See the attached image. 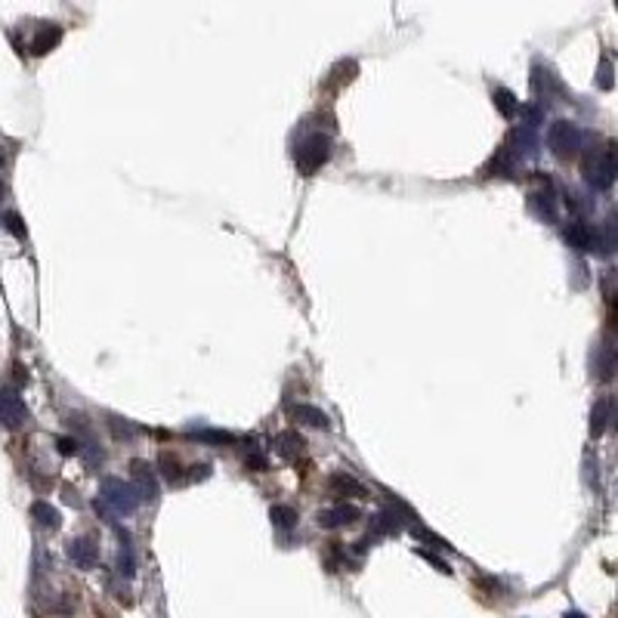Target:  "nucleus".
Masks as SVG:
<instances>
[{
  "instance_id": "f257e3e1",
  "label": "nucleus",
  "mask_w": 618,
  "mask_h": 618,
  "mask_svg": "<svg viewBox=\"0 0 618 618\" xmlns=\"http://www.w3.org/2000/svg\"><path fill=\"white\" fill-rule=\"evenodd\" d=\"M328 158H331V139L322 136V133H312V136H307L300 146H297L294 152V161L297 167H300V174H316L322 164H328Z\"/></svg>"
},
{
  "instance_id": "f03ea898",
  "label": "nucleus",
  "mask_w": 618,
  "mask_h": 618,
  "mask_svg": "<svg viewBox=\"0 0 618 618\" xmlns=\"http://www.w3.org/2000/svg\"><path fill=\"white\" fill-rule=\"evenodd\" d=\"M584 179L588 186L593 189H609L615 183V155H612V146H603V148H593L584 161Z\"/></svg>"
},
{
  "instance_id": "7ed1b4c3",
  "label": "nucleus",
  "mask_w": 618,
  "mask_h": 618,
  "mask_svg": "<svg viewBox=\"0 0 618 618\" xmlns=\"http://www.w3.org/2000/svg\"><path fill=\"white\" fill-rule=\"evenodd\" d=\"M547 146H551V152L557 155V158H572V155H578V148H581V130H578L575 121H553L551 127H547Z\"/></svg>"
},
{
  "instance_id": "20e7f679",
  "label": "nucleus",
  "mask_w": 618,
  "mask_h": 618,
  "mask_svg": "<svg viewBox=\"0 0 618 618\" xmlns=\"http://www.w3.org/2000/svg\"><path fill=\"white\" fill-rule=\"evenodd\" d=\"M103 507H112L115 513H133L139 507V495L130 482L124 479H105L103 482V498H99Z\"/></svg>"
},
{
  "instance_id": "39448f33",
  "label": "nucleus",
  "mask_w": 618,
  "mask_h": 618,
  "mask_svg": "<svg viewBox=\"0 0 618 618\" xmlns=\"http://www.w3.org/2000/svg\"><path fill=\"white\" fill-rule=\"evenodd\" d=\"M0 424L6 430H19L28 424V408L19 393L13 390H0Z\"/></svg>"
},
{
  "instance_id": "423d86ee",
  "label": "nucleus",
  "mask_w": 618,
  "mask_h": 618,
  "mask_svg": "<svg viewBox=\"0 0 618 618\" xmlns=\"http://www.w3.org/2000/svg\"><path fill=\"white\" fill-rule=\"evenodd\" d=\"M130 473H133L130 486L136 489L139 501H155V498H158V479H155V467L148 464V461H133Z\"/></svg>"
},
{
  "instance_id": "0eeeda50",
  "label": "nucleus",
  "mask_w": 618,
  "mask_h": 618,
  "mask_svg": "<svg viewBox=\"0 0 618 618\" xmlns=\"http://www.w3.org/2000/svg\"><path fill=\"white\" fill-rule=\"evenodd\" d=\"M65 553L77 569H96V562H99V547L93 544V538H72Z\"/></svg>"
},
{
  "instance_id": "6e6552de",
  "label": "nucleus",
  "mask_w": 618,
  "mask_h": 618,
  "mask_svg": "<svg viewBox=\"0 0 618 618\" xmlns=\"http://www.w3.org/2000/svg\"><path fill=\"white\" fill-rule=\"evenodd\" d=\"M562 238H566V245L575 247V250H593V247H600V236L591 229L588 223H581V220L569 223L566 232H562ZM600 250H603V247H600Z\"/></svg>"
},
{
  "instance_id": "1a4fd4ad",
  "label": "nucleus",
  "mask_w": 618,
  "mask_h": 618,
  "mask_svg": "<svg viewBox=\"0 0 618 618\" xmlns=\"http://www.w3.org/2000/svg\"><path fill=\"white\" fill-rule=\"evenodd\" d=\"M359 516H362V510L353 504H337L331 507V510H318V526L322 529H337V526H349V522H356Z\"/></svg>"
},
{
  "instance_id": "9d476101",
  "label": "nucleus",
  "mask_w": 618,
  "mask_h": 618,
  "mask_svg": "<svg viewBox=\"0 0 618 618\" xmlns=\"http://www.w3.org/2000/svg\"><path fill=\"white\" fill-rule=\"evenodd\" d=\"M272 449H276L278 458L285 461H297L303 458V451H307V439H303L297 430H285V433L276 436V442H272Z\"/></svg>"
},
{
  "instance_id": "9b49d317",
  "label": "nucleus",
  "mask_w": 618,
  "mask_h": 618,
  "mask_svg": "<svg viewBox=\"0 0 618 618\" xmlns=\"http://www.w3.org/2000/svg\"><path fill=\"white\" fill-rule=\"evenodd\" d=\"M328 491H331L334 498H362L365 486L359 479H353L349 473H334L331 479H328Z\"/></svg>"
},
{
  "instance_id": "f8f14e48",
  "label": "nucleus",
  "mask_w": 618,
  "mask_h": 618,
  "mask_svg": "<svg viewBox=\"0 0 618 618\" xmlns=\"http://www.w3.org/2000/svg\"><path fill=\"white\" fill-rule=\"evenodd\" d=\"M291 418L300 420V424H307V427H316V430H328V427H331V418H328L322 408H316V405H294Z\"/></svg>"
},
{
  "instance_id": "ddd939ff",
  "label": "nucleus",
  "mask_w": 618,
  "mask_h": 618,
  "mask_svg": "<svg viewBox=\"0 0 618 618\" xmlns=\"http://www.w3.org/2000/svg\"><path fill=\"white\" fill-rule=\"evenodd\" d=\"M529 207L535 210V217H541V220H547V223L557 220V198H553L551 192H532L529 195Z\"/></svg>"
},
{
  "instance_id": "4468645a",
  "label": "nucleus",
  "mask_w": 618,
  "mask_h": 618,
  "mask_svg": "<svg viewBox=\"0 0 618 618\" xmlns=\"http://www.w3.org/2000/svg\"><path fill=\"white\" fill-rule=\"evenodd\" d=\"M59 41H62V25H44L37 31L34 41H31V53H34V56H44V53H50Z\"/></svg>"
},
{
  "instance_id": "2eb2a0df",
  "label": "nucleus",
  "mask_w": 618,
  "mask_h": 618,
  "mask_svg": "<svg viewBox=\"0 0 618 618\" xmlns=\"http://www.w3.org/2000/svg\"><path fill=\"white\" fill-rule=\"evenodd\" d=\"M31 516L37 520V526H44V529H50V532H56V529L62 526L59 510H56V507H50L46 501H34V504H31Z\"/></svg>"
},
{
  "instance_id": "dca6fc26",
  "label": "nucleus",
  "mask_w": 618,
  "mask_h": 618,
  "mask_svg": "<svg viewBox=\"0 0 618 618\" xmlns=\"http://www.w3.org/2000/svg\"><path fill=\"white\" fill-rule=\"evenodd\" d=\"M609 414H612V399H597L593 402V411H591V433L600 436L603 430L609 427Z\"/></svg>"
},
{
  "instance_id": "f3484780",
  "label": "nucleus",
  "mask_w": 618,
  "mask_h": 618,
  "mask_svg": "<svg viewBox=\"0 0 618 618\" xmlns=\"http://www.w3.org/2000/svg\"><path fill=\"white\" fill-rule=\"evenodd\" d=\"M371 532L374 535H396V532H402V520H399L396 510H383V513L374 516Z\"/></svg>"
},
{
  "instance_id": "a211bd4d",
  "label": "nucleus",
  "mask_w": 618,
  "mask_h": 618,
  "mask_svg": "<svg viewBox=\"0 0 618 618\" xmlns=\"http://www.w3.org/2000/svg\"><path fill=\"white\" fill-rule=\"evenodd\" d=\"M269 520H272V526L276 529L288 532V529L297 526V510L294 507H288V504H272L269 507Z\"/></svg>"
},
{
  "instance_id": "6ab92c4d",
  "label": "nucleus",
  "mask_w": 618,
  "mask_h": 618,
  "mask_svg": "<svg viewBox=\"0 0 618 618\" xmlns=\"http://www.w3.org/2000/svg\"><path fill=\"white\" fill-rule=\"evenodd\" d=\"M491 99H495L498 112L504 115V118H513V115H520V99H516L507 87H498L495 93H491Z\"/></svg>"
},
{
  "instance_id": "aec40b11",
  "label": "nucleus",
  "mask_w": 618,
  "mask_h": 618,
  "mask_svg": "<svg viewBox=\"0 0 618 618\" xmlns=\"http://www.w3.org/2000/svg\"><path fill=\"white\" fill-rule=\"evenodd\" d=\"M118 572L124 578H133L136 572V560H133V547H130V535L121 532V557H118Z\"/></svg>"
},
{
  "instance_id": "412c9836",
  "label": "nucleus",
  "mask_w": 618,
  "mask_h": 618,
  "mask_svg": "<svg viewBox=\"0 0 618 618\" xmlns=\"http://www.w3.org/2000/svg\"><path fill=\"white\" fill-rule=\"evenodd\" d=\"M158 467H161V476L167 482H183V464L170 455V451H161V458H158Z\"/></svg>"
},
{
  "instance_id": "4be33fe9",
  "label": "nucleus",
  "mask_w": 618,
  "mask_h": 618,
  "mask_svg": "<svg viewBox=\"0 0 618 618\" xmlns=\"http://www.w3.org/2000/svg\"><path fill=\"white\" fill-rule=\"evenodd\" d=\"M597 371H600V380H609V378H612V371H615V347H612V343H603V347H600Z\"/></svg>"
},
{
  "instance_id": "5701e85b",
  "label": "nucleus",
  "mask_w": 618,
  "mask_h": 618,
  "mask_svg": "<svg viewBox=\"0 0 618 618\" xmlns=\"http://www.w3.org/2000/svg\"><path fill=\"white\" fill-rule=\"evenodd\" d=\"M108 430L115 433V439H133V436L139 433V427L136 424H130V420H124V418H115V414H108Z\"/></svg>"
},
{
  "instance_id": "b1692460",
  "label": "nucleus",
  "mask_w": 618,
  "mask_h": 618,
  "mask_svg": "<svg viewBox=\"0 0 618 618\" xmlns=\"http://www.w3.org/2000/svg\"><path fill=\"white\" fill-rule=\"evenodd\" d=\"M245 467H247V470H254V473H266V470H269V458H266L257 445H250L247 455H245Z\"/></svg>"
},
{
  "instance_id": "393cba45",
  "label": "nucleus",
  "mask_w": 618,
  "mask_h": 618,
  "mask_svg": "<svg viewBox=\"0 0 618 618\" xmlns=\"http://www.w3.org/2000/svg\"><path fill=\"white\" fill-rule=\"evenodd\" d=\"M198 439L210 442V445H232V433H223V430H201Z\"/></svg>"
},
{
  "instance_id": "a878e982",
  "label": "nucleus",
  "mask_w": 618,
  "mask_h": 618,
  "mask_svg": "<svg viewBox=\"0 0 618 618\" xmlns=\"http://www.w3.org/2000/svg\"><path fill=\"white\" fill-rule=\"evenodd\" d=\"M411 532H414V538H424V541H430L433 547H439V551H445V547H449V541H442L439 535H433V532L424 529V526H411Z\"/></svg>"
},
{
  "instance_id": "bb28decb",
  "label": "nucleus",
  "mask_w": 618,
  "mask_h": 618,
  "mask_svg": "<svg viewBox=\"0 0 618 618\" xmlns=\"http://www.w3.org/2000/svg\"><path fill=\"white\" fill-rule=\"evenodd\" d=\"M56 445H59V455H65V458H72V455H77V451H81V442L72 439V436H59Z\"/></svg>"
},
{
  "instance_id": "cd10ccee",
  "label": "nucleus",
  "mask_w": 618,
  "mask_h": 618,
  "mask_svg": "<svg viewBox=\"0 0 618 618\" xmlns=\"http://www.w3.org/2000/svg\"><path fill=\"white\" fill-rule=\"evenodd\" d=\"M4 223H6V229H10L13 236L25 238V226H22V217H19V214H6V217H4Z\"/></svg>"
},
{
  "instance_id": "c85d7f7f",
  "label": "nucleus",
  "mask_w": 618,
  "mask_h": 618,
  "mask_svg": "<svg viewBox=\"0 0 618 618\" xmlns=\"http://www.w3.org/2000/svg\"><path fill=\"white\" fill-rule=\"evenodd\" d=\"M418 557H424L427 562H433V566H436V569H439V572H445V575H451V569H449V562H445V560H439V557H436V553H430V551H424V547H418Z\"/></svg>"
},
{
  "instance_id": "c756f323",
  "label": "nucleus",
  "mask_w": 618,
  "mask_h": 618,
  "mask_svg": "<svg viewBox=\"0 0 618 618\" xmlns=\"http://www.w3.org/2000/svg\"><path fill=\"white\" fill-rule=\"evenodd\" d=\"M600 87L603 90H612V65L603 59V65H600Z\"/></svg>"
},
{
  "instance_id": "7c9ffc66",
  "label": "nucleus",
  "mask_w": 618,
  "mask_h": 618,
  "mask_svg": "<svg viewBox=\"0 0 618 618\" xmlns=\"http://www.w3.org/2000/svg\"><path fill=\"white\" fill-rule=\"evenodd\" d=\"M207 476H210V464H198V467H192L189 479H195V482H198V479H207Z\"/></svg>"
},
{
  "instance_id": "2f4dec72",
  "label": "nucleus",
  "mask_w": 618,
  "mask_h": 618,
  "mask_svg": "<svg viewBox=\"0 0 618 618\" xmlns=\"http://www.w3.org/2000/svg\"><path fill=\"white\" fill-rule=\"evenodd\" d=\"M566 618H584L581 612H566Z\"/></svg>"
},
{
  "instance_id": "473e14b6",
  "label": "nucleus",
  "mask_w": 618,
  "mask_h": 618,
  "mask_svg": "<svg viewBox=\"0 0 618 618\" xmlns=\"http://www.w3.org/2000/svg\"><path fill=\"white\" fill-rule=\"evenodd\" d=\"M0 195H4V183H0Z\"/></svg>"
}]
</instances>
